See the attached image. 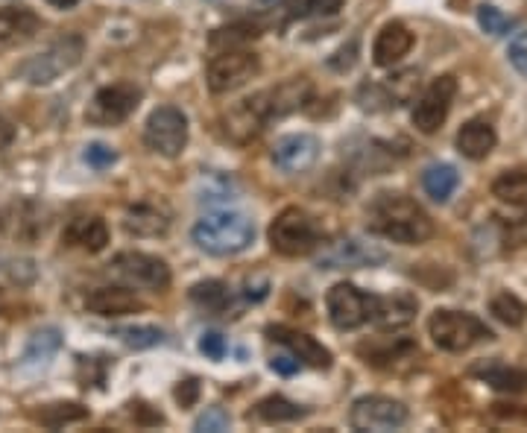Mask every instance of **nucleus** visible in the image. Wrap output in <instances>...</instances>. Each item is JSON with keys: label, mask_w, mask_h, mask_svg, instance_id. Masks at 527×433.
<instances>
[{"label": "nucleus", "mask_w": 527, "mask_h": 433, "mask_svg": "<svg viewBox=\"0 0 527 433\" xmlns=\"http://www.w3.org/2000/svg\"><path fill=\"white\" fill-rule=\"evenodd\" d=\"M366 217H369V229L375 235L402 243V246L425 243L434 235V223H431L428 211L407 194H390V191L378 194L369 202Z\"/></svg>", "instance_id": "f257e3e1"}, {"label": "nucleus", "mask_w": 527, "mask_h": 433, "mask_svg": "<svg viewBox=\"0 0 527 433\" xmlns=\"http://www.w3.org/2000/svg\"><path fill=\"white\" fill-rule=\"evenodd\" d=\"M191 237L208 255L229 258V255L244 252L252 243L255 226L246 214H238V211H211L197 220V226L191 229Z\"/></svg>", "instance_id": "f03ea898"}, {"label": "nucleus", "mask_w": 527, "mask_h": 433, "mask_svg": "<svg viewBox=\"0 0 527 433\" xmlns=\"http://www.w3.org/2000/svg\"><path fill=\"white\" fill-rule=\"evenodd\" d=\"M428 334L431 340L451 355H460V352H469L472 346L478 343H487L492 340V328L487 322H481L478 316L463 314V311H434L428 319Z\"/></svg>", "instance_id": "7ed1b4c3"}, {"label": "nucleus", "mask_w": 527, "mask_h": 433, "mask_svg": "<svg viewBox=\"0 0 527 433\" xmlns=\"http://www.w3.org/2000/svg\"><path fill=\"white\" fill-rule=\"evenodd\" d=\"M270 246L284 255V258H299V255H311L320 246V229L314 223V217L305 208H284L282 214L270 223Z\"/></svg>", "instance_id": "20e7f679"}, {"label": "nucleus", "mask_w": 527, "mask_h": 433, "mask_svg": "<svg viewBox=\"0 0 527 433\" xmlns=\"http://www.w3.org/2000/svg\"><path fill=\"white\" fill-rule=\"evenodd\" d=\"M82 50H85V44H82L80 36H65V39L53 41L50 47H44L36 56H30L18 68V74L30 85H50V82H56L62 74H68L71 68L80 65Z\"/></svg>", "instance_id": "39448f33"}, {"label": "nucleus", "mask_w": 527, "mask_h": 433, "mask_svg": "<svg viewBox=\"0 0 527 433\" xmlns=\"http://www.w3.org/2000/svg\"><path fill=\"white\" fill-rule=\"evenodd\" d=\"M261 71V62L252 50L235 47V50H223L214 53V59L208 62V91L211 94H229L246 85L249 79Z\"/></svg>", "instance_id": "423d86ee"}, {"label": "nucleus", "mask_w": 527, "mask_h": 433, "mask_svg": "<svg viewBox=\"0 0 527 433\" xmlns=\"http://www.w3.org/2000/svg\"><path fill=\"white\" fill-rule=\"evenodd\" d=\"M144 144L164 158H176L188 147V118L176 106L156 109L144 126Z\"/></svg>", "instance_id": "0eeeda50"}, {"label": "nucleus", "mask_w": 527, "mask_h": 433, "mask_svg": "<svg viewBox=\"0 0 527 433\" xmlns=\"http://www.w3.org/2000/svg\"><path fill=\"white\" fill-rule=\"evenodd\" d=\"M109 273L123 281L126 287H144V290H167L170 287V267L162 258L147 252H121L112 258Z\"/></svg>", "instance_id": "6e6552de"}, {"label": "nucleus", "mask_w": 527, "mask_h": 433, "mask_svg": "<svg viewBox=\"0 0 527 433\" xmlns=\"http://www.w3.org/2000/svg\"><path fill=\"white\" fill-rule=\"evenodd\" d=\"M138 103H141V88L138 85L115 82V85L100 88L91 97V103L85 109V120L94 123V126H118L138 109Z\"/></svg>", "instance_id": "1a4fd4ad"}, {"label": "nucleus", "mask_w": 527, "mask_h": 433, "mask_svg": "<svg viewBox=\"0 0 527 433\" xmlns=\"http://www.w3.org/2000/svg\"><path fill=\"white\" fill-rule=\"evenodd\" d=\"M325 308H328V319L337 331H355V328H361L372 319L375 296H366L355 284L340 281L328 290Z\"/></svg>", "instance_id": "9d476101"}, {"label": "nucleus", "mask_w": 527, "mask_h": 433, "mask_svg": "<svg viewBox=\"0 0 527 433\" xmlns=\"http://www.w3.org/2000/svg\"><path fill=\"white\" fill-rule=\"evenodd\" d=\"M407 422V407L387 395H364L349 410V425L355 431H399Z\"/></svg>", "instance_id": "9b49d317"}, {"label": "nucleus", "mask_w": 527, "mask_h": 433, "mask_svg": "<svg viewBox=\"0 0 527 433\" xmlns=\"http://www.w3.org/2000/svg\"><path fill=\"white\" fill-rule=\"evenodd\" d=\"M454 94H457V79L454 77H437L425 94L416 100L410 120L413 126L422 132V135H434L443 123H446L448 112H451V103H454Z\"/></svg>", "instance_id": "f8f14e48"}, {"label": "nucleus", "mask_w": 527, "mask_h": 433, "mask_svg": "<svg viewBox=\"0 0 527 433\" xmlns=\"http://www.w3.org/2000/svg\"><path fill=\"white\" fill-rule=\"evenodd\" d=\"M308 100H311V82L308 79H287L276 88H267V91H258V94L249 97V103L255 106V112L261 115L264 123L299 112Z\"/></svg>", "instance_id": "ddd939ff"}, {"label": "nucleus", "mask_w": 527, "mask_h": 433, "mask_svg": "<svg viewBox=\"0 0 527 433\" xmlns=\"http://www.w3.org/2000/svg\"><path fill=\"white\" fill-rule=\"evenodd\" d=\"M387 261V252L378 243H369L361 237H343L323 249L317 258L320 270H361V267H378Z\"/></svg>", "instance_id": "4468645a"}, {"label": "nucleus", "mask_w": 527, "mask_h": 433, "mask_svg": "<svg viewBox=\"0 0 527 433\" xmlns=\"http://www.w3.org/2000/svg\"><path fill=\"white\" fill-rule=\"evenodd\" d=\"M273 164L287 173V176H296V173H305L317 164L320 158V138L317 135H308V132H293V135H284L273 144Z\"/></svg>", "instance_id": "2eb2a0df"}, {"label": "nucleus", "mask_w": 527, "mask_h": 433, "mask_svg": "<svg viewBox=\"0 0 527 433\" xmlns=\"http://www.w3.org/2000/svg\"><path fill=\"white\" fill-rule=\"evenodd\" d=\"M267 334H270V340L282 343L302 366H311V369H328L331 366V352L325 349L323 343H317L311 334L287 328V325H270Z\"/></svg>", "instance_id": "dca6fc26"}, {"label": "nucleus", "mask_w": 527, "mask_h": 433, "mask_svg": "<svg viewBox=\"0 0 527 433\" xmlns=\"http://www.w3.org/2000/svg\"><path fill=\"white\" fill-rule=\"evenodd\" d=\"M410 47H413V33L402 21H390L372 44V62L378 68H393L396 62H402L410 53Z\"/></svg>", "instance_id": "f3484780"}, {"label": "nucleus", "mask_w": 527, "mask_h": 433, "mask_svg": "<svg viewBox=\"0 0 527 433\" xmlns=\"http://www.w3.org/2000/svg\"><path fill=\"white\" fill-rule=\"evenodd\" d=\"M85 308L97 316H126L141 311V299L129 287H97L85 296Z\"/></svg>", "instance_id": "a211bd4d"}, {"label": "nucleus", "mask_w": 527, "mask_h": 433, "mask_svg": "<svg viewBox=\"0 0 527 433\" xmlns=\"http://www.w3.org/2000/svg\"><path fill=\"white\" fill-rule=\"evenodd\" d=\"M123 229L135 237H159L170 229V214L156 202H138L123 214Z\"/></svg>", "instance_id": "6ab92c4d"}, {"label": "nucleus", "mask_w": 527, "mask_h": 433, "mask_svg": "<svg viewBox=\"0 0 527 433\" xmlns=\"http://www.w3.org/2000/svg\"><path fill=\"white\" fill-rule=\"evenodd\" d=\"M495 144H498L495 126L484 118L463 123L460 132H457V150H460V156L472 158V161H484L495 150Z\"/></svg>", "instance_id": "aec40b11"}, {"label": "nucleus", "mask_w": 527, "mask_h": 433, "mask_svg": "<svg viewBox=\"0 0 527 433\" xmlns=\"http://www.w3.org/2000/svg\"><path fill=\"white\" fill-rule=\"evenodd\" d=\"M62 240L82 252H103L109 243V229L100 217H74L68 229L62 232Z\"/></svg>", "instance_id": "412c9836"}, {"label": "nucleus", "mask_w": 527, "mask_h": 433, "mask_svg": "<svg viewBox=\"0 0 527 433\" xmlns=\"http://www.w3.org/2000/svg\"><path fill=\"white\" fill-rule=\"evenodd\" d=\"M416 314V299L410 296H390V299H381L375 296V308H372V319L375 325L381 328H402Z\"/></svg>", "instance_id": "4be33fe9"}, {"label": "nucleus", "mask_w": 527, "mask_h": 433, "mask_svg": "<svg viewBox=\"0 0 527 433\" xmlns=\"http://www.w3.org/2000/svg\"><path fill=\"white\" fill-rule=\"evenodd\" d=\"M223 129H226V135L235 141V144H246V141H252L258 132H261V126H264V120L261 115L255 112V106L244 100V103H238L226 118H223Z\"/></svg>", "instance_id": "5701e85b"}, {"label": "nucleus", "mask_w": 527, "mask_h": 433, "mask_svg": "<svg viewBox=\"0 0 527 433\" xmlns=\"http://www.w3.org/2000/svg\"><path fill=\"white\" fill-rule=\"evenodd\" d=\"M492 197L501 205H507L510 211H522L527 214V173L513 170V173H501L492 182Z\"/></svg>", "instance_id": "b1692460"}, {"label": "nucleus", "mask_w": 527, "mask_h": 433, "mask_svg": "<svg viewBox=\"0 0 527 433\" xmlns=\"http://www.w3.org/2000/svg\"><path fill=\"white\" fill-rule=\"evenodd\" d=\"M302 416H305V410H302L299 404L282 398V395H267V398H261V401L252 407V413H249V419H258V422H267V425L296 422V419H302Z\"/></svg>", "instance_id": "393cba45"}, {"label": "nucleus", "mask_w": 527, "mask_h": 433, "mask_svg": "<svg viewBox=\"0 0 527 433\" xmlns=\"http://www.w3.org/2000/svg\"><path fill=\"white\" fill-rule=\"evenodd\" d=\"M191 302L200 305L208 314L223 316L229 314V308H232V293L223 281L211 278V281H200V284L191 287Z\"/></svg>", "instance_id": "a878e982"}, {"label": "nucleus", "mask_w": 527, "mask_h": 433, "mask_svg": "<svg viewBox=\"0 0 527 433\" xmlns=\"http://www.w3.org/2000/svg\"><path fill=\"white\" fill-rule=\"evenodd\" d=\"M39 30V18L30 9H0V44L30 39Z\"/></svg>", "instance_id": "bb28decb"}, {"label": "nucleus", "mask_w": 527, "mask_h": 433, "mask_svg": "<svg viewBox=\"0 0 527 433\" xmlns=\"http://www.w3.org/2000/svg\"><path fill=\"white\" fill-rule=\"evenodd\" d=\"M475 375H481L484 384L498 393H527V369H510V366L492 363L487 369H475Z\"/></svg>", "instance_id": "cd10ccee"}, {"label": "nucleus", "mask_w": 527, "mask_h": 433, "mask_svg": "<svg viewBox=\"0 0 527 433\" xmlns=\"http://www.w3.org/2000/svg\"><path fill=\"white\" fill-rule=\"evenodd\" d=\"M457 182L460 176L451 164H431L422 176V188L434 202H448V197L457 191Z\"/></svg>", "instance_id": "c85d7f7f"}, {"label": "nucleus", "mask_w": 527, "mask_h": 433, "mask_svg": "<svg viewBox=\"0 0 527 433\" xmlns=\"http://www.w3.org/2000/svg\"><path fill=\"white\" fill-rule=\"evenodd\" d=\"M489 314L495 316L498 322L510 325V328H519V325H525L527 305L516 296V293L504 290V293H495V296H492V302H489Z\"/></svg>", "instance_id": "c756f323"}, {"label": "nucleus", "mask_w": 527, "mask_h": 433, "mask_svg": "<svg viewBox=\"0 0 527 433\" xmlns=\"http://www.w3.org/2000/svg\"><path fill=\"white\" fill-rule=\"evenodd\" d=\"M88 416V407L74 404V401H65V404H47L39 410V419L44 428H62V425H71V422H80Z\"/></svg>", "instance_id": "7c9ffc66"}, {"label": "nucleus", "mask_w": 527, "mask_h": 433, "mask_svg": "<svg viewBox=\"0 0 527 433\" xmlns=\"http://www.w3.org/2000/svg\"><path fill=\"white\" fill-rule=\"evenodd\" d=\"M258 36L255 27H246V24H232V27H223V30H214L211 33V50L214 53H223V50H235V47H246L249 41Z\"/></svg>", "instance_id": "2f4dec72"}, {"label": "nucleus", "mask_w": 527, "mask_h": 433, "mask_svg": "<svg viewBox=\"0 0 527 433\" xmlns=\"http://www.w3.org/2000/svg\"><path fill=\"white\" fill-rule=\"evenodd\" d=\"M115 337H121L129 349H153L164 340L162 328L153 325H129V328H115Z\"/></svg>", "instance_id": "473e14b6"}, {"label": "nucleus", "mask_w": 527, "mask_h": 433, "mask_svg": "<svg viewBox=\"0 0 527 433\" xmlns=\"http://www.w3.org/2000/svg\"><path fill=\"white\" fill-rule=\"evenodd\" d=\"M478 24L484 27V33L489 36H504V33H510L513 27H516V21L510 18V15H504L498 6H492V3H484V6H478Z\"/></svg>", "instance_id": "72a5a7b5"}, {"label": "nucleus", "mask_w": 527, "mask_h": 433, "mask_svg": "<svg viewBox=\"0 0 527 433\" xmlns=\"http://www.w3.org/2000/svg\"><path fill=\"white\" fill-rule=\"evenodd\" d=\"M343 0H287V12L293 18H314V15H334Z\"/></svg>", "instance_id": "f704fd0d"}, {"label": "nucleus", "mask_w": 527, "mask_h": 433, "mask_svg": "<svg viewBox=\"0 0 527 433\" xmlns=\"http://www.w3.org/2000/svg\"><path fill=\"white\" fill-rule=\"evenodd\" d=\"M59 343H62V340H59V331H56V328H47V331L33 334L30 349H27V360H47V357L59 349Z\"/></svg>", "instance_id": "c9c22d12"}, {"label": "nucleus", "mask_w": 527, "mask_h": 433, "mask_svg": "<svg viewBox=\"0 0 527 433\" xmlns=\"http://www.w3.org/2000/svg\"><path fill=\"white\" fill-rule=\"evenodd\" d=\"M197 431H211V433H220L229 428V413L223 410V407H208L203 416L197 419V425H194Z\"/></svg>", "instance_id": "e433bc0d"}, {"label": "nucleus", "mask_w": 527, "mask_h": 433, "mask_svg": "<svg viewBox=\"0 0 527 433\" xmlns=\"http://www.w3.org/2000/svg\"><path fill=\"white\" fill-rule=\"evenodd\" d=\"M85 161H88L94 170H106V167H112V164L118 161V153H115L112 147H106V144H91V147L85 150Z\"/></svg>", "instance_id": "4c0bfd02"}, {"label": "nucleus", "mask_w": 527, "mask_h": 433, "mask_svg": "<svg viewBox=\"0 0 527 433\" xmlns=\"http://www.w3.org/2000/svg\"><path fill=\"white\" fill-rule=\"evenodd\" d=\"M507 56H510V65H513L522 77H527V33H519L516 39L510 41Z\"/></svg>", "instance_id": "58836bf2"}, {"label": "nucleus", "mask_w": 527, "mask_h": 433, "mask_svg": "<svg viewBox=\"0 0 527 433\" xmlns=\"http://www.w3.org/2000/svg\"><path fill=\"white\" fill-rule=\"evenodd\" d=\"M200 352H203L205 357H211V360H223V357H226V340H223V334H217V331L203 334Z\"/></svg>", "instance_id": "ea45409f"}, {"label": "nucleus", "mask_w": 527, "mask_h": 433, "mask_svg": "<svg viewBox=\"0 0 527 433\" xmlns=\"http://www.w3.org/2000/svg\"><path fill=\"white\" fill-rule=\"evenodd\" d=\"M270 366H273L279 375L290 378V375H296V372H299V366H302V363H299L293 355H276L273 360H270Z\"/></svg>", "instance_id": "a19ab883"}, {"label": "nucleus", "mask_w": 527, "mask_h": 433, "mask_svg": "<svg viewBox=\"0 0 527 433\" xmlns=\"http://www.w3.org/2000/svg\"><path fill=\"white\" fill-rule=\"evenodd\" d=\"M197 395H200V384H197V381H185V384L176 390V398H179L185 407H191V404L197 401Z\"/></svg>", "instance_id": "79ce46f5"}, {"label": "nucleus", "mask_w": 527, "mask_h": 433, "mask_svg": "<svg viewBox=\"0 0 527 433\" xmlns=\"http://www.w3.org/2000/svg\"><path fill=\"white\" fill-rule=\"evenodd\" d=\"M50 6H56V9H71V6H77L80 0H47Z\"/></svg>", "instance_id": "37998d69"}, {"label": "nucleus", "mask_w": 527, "mask_h": 433, "mask_svg": "<svg viewBox=\"0 0 527 433\" xmlns=\"http://www.w3.org/2000/svg\"><path fill=\"white\" fill-rule=\"evenodd\" d=\"M6 311V296H3V290H0V314Z\"/></svg>", "instance_id": "c03bdc74"}]
</instances>
